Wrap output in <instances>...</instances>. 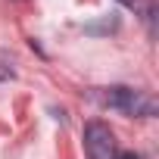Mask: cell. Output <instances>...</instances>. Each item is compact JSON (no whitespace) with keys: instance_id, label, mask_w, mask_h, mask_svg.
<instances>
[{"instance_id":"cell-1","label":"cell","mask_w":159,"mask_h":159,"mask_svg":"<svg viewBox=\"0 0 159 159\" xmlns=\"http://www.w3.org/2000/svg\"><path fill=\"white\" fill-rule=\"evenodd\" d=\"M94 100L106 109H116L122 116H137V119H153L156 116V100L143 91H134V88H125V84H116V88H100L94 94Z\"/></svg>"},{"instance_id":"cell-2","label":"cell","mask_w":159,"mask_h":159,"mask_svg":"<svg viewBox=\"0 0 159 159\" xmlns=\"http://www.w3.org/2000/svg\"><path fill=\"white\" fill-rule=\"evenodd\" d=\"M84 153L88 159H116V134L103 122L84 125Z\"/></svg>"},{"instance_id":"cell-3","label":"cell","mask_w":159,"mask_h":159,"mask_svg":"<svg viewBox=\"0 0 159 159\" xmlns=\"http://www.w3.org/2000/svg\"><path fill=\"white\" fill-rule=\"evenodd\" d=\"M116 159H140V156H137V153H131V150H128V153H119V156H116Z\"/></svg>"},{"instance_id":"cell-4","label":"cell","mask_w":159,"mask_h":159,"mask_svg":"<svg viewBox=\"0 0 159 159\" xmlns=\"http://www.w3.org/2000/svg\"><path fill=\"white\" fill-rule=\"evenodd\" d=\"M122 3H125V7H131V10H134V7H137V0H122Z\"/></svg>"}]
</instances>
